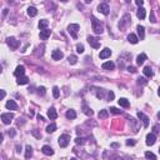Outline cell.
Returning a JSON list of instances; mask_svg holds the SVG:
<instances>
[{
  "label": "cell",
  "instance_id": "obj_1",
  "mask_svg": "<svg viewBox=\"0 0 160 160\" xmlns=\"http://www.w3.org/2000/svg\"><path fill=\"white\" fill-rule=\"evenodd\" d=\"M92 24H93V30L95 34H101L104 31V25L100 20H98L95 16L92 18Z\"/></svg>",
  "mask_w": 160,
  "mask_h": 160
},
{
  "label": "cell",
  "instance_id": "obj_2",
  "mask_svg": "<svg viewBox=\"0 0 160 160\" xmlns=\"http://www.w3.org/2000/svg\"><path fill=\"white\" fill-rule=\"evenodd\" d=\"M79 30H80V26L78 24H70L68 26V33L71 35L74 39L78 38V31H79Z\"/></svg>",
  "mask_w": 160,
  "mask_h": 160
},
{
  "label": "cell",
  "instance_id": "obj_3",
  "mask_svg": "<svg viewBox=\"0 0 160 160\" xmlns=\"http://www.w3.org/2000/svg\"><path fill=\"white\" fill-rule=\"evenodd\" d=\"M69 143H70V136L68 134H63V135L59 136V146L60 148H66Z\"/></svg>",
  "mask_w": 160,
  "mask_h": 160
},
{
  "label": "cell",
  "instance_id": "obj_4",
  "mask_svg": "<svg viewBox=\"0 0 160 160\" xmlns=\"http://www.w3.org/2000/svg\"><path fill=\"white\" fill-rule=\"evenodd\" d=\"M88 43L89 45L94 48V49H99L100 48V41L95 38V36H88Z\"/></svg>",
  "mask_w": 160,
  "mask_h": 160
},
{
  "label": "cell",
  "instance_id": "obj_5",
  "mask_svg": "<svg viewBox=\"0 0 160 160\" xmlns=\"http://www.w3.org/2000/svg\"><path fill=\"white\" fill-rule=\"evenodd\" d=\"M13 119H14V114H12V113H4V114H1V120H3V123L4 124H10L13 121Z\"/></svg>",
  "mask_w": 160,
  "mask_h": 160
},
{
  "label": "cell",
  "instance_id": "obj_6",
  "mask_svg": "<svg viewBox=\"0 0 160 160\" xmlns=\"http://www.w3.org/2000/svg\"><path fill=\"white\" fill-rule=\"evenodd\" d=\"M109 5L106 4V3H103V4H99V6H98V12L101 13V14H104V15H108L109 14Z\"/></svg>",
  "mask_w": 160,
  "mask_h": 160
},
{
  "label": "cell",
  "instance_id": "obj_7",
  "mask_svg": "<svg viewBox=\"0 0 160 160\" xmlns=\"http://www.w3.org/2000/svg\"><path fill=\"white\" fill-rule=\"evenodd\" d=\"M130 20H132V19H130V15H129V14H125V15L123 16V19L120 20V23H119V28H120V29H124V28H125V25H126V24H129V23H130Z\"/></svg>",
  "mask_w": 160,
  "mask_h": 160
},
{
  "label": "cell",
  "instance_id": "obj_8",
  "mask_svg": "<svg viewBox=\"0 0 160 160\" xmlns=\"http://www.w3.org/2000/svg\"><path fill=\"white\" fill-rule=\"evenodd\" d=\"M6 41H8V45L10 46L12 49H18V48H19V41H18L15 38H13V36L12 38H8Z\"/></svg>",
  "mask_w": 160,
  "mask_h": 160
},
{
  "label": "cell",
  "instance_id": "obj_9",
  "mask_svg": "<svg viewBox=\"0 0 160 160\" xmlns=\"http://www.w3.org/2000/svg\"><path fill=\"white\" fill-rule=\"evenodd\" d=\"M155 141H156V136H155V134L150 133V134L146 135V145H154Z\"/></svg>",
  "mask_w": 160,
  "mask_h": 160
},
{
  "label": "cell",
  "instance_id": "obj_10",
  "mask_svg": "<svg viewBox=\"0 0 160 160\" xmlns=\"http://www.w3.org/2000/svg\"><path fill=\"white\" fill-rule=\"evenodd\" d=\"M110 55H111V50H110L109 48H105V49H103V50L100 52V54H99L100 59H106V58H109Z\"/></svg>",
  "mask_w": 160,
  "mask_h": 160
},
{
  "label": "cell",
  "instance_id": "obj_11",
  "mask_svg": "<svg viewBox=\"0 0 160 160\" xmlns=\"http://www.w3.org/2000/svg\"><path fill=\"white\" fill-rule=\"evenodd\" d=\"M52 58H53V60H61L64 58V54L60 50H54L52 53Z\"/></svg>",
  "mask_w": 160,
  "mask_h": 160
},
{
  "label": "cell",
  "instance_id": "obj_12",
  "mask_svg": "<svg viewBox=\"0 0 160 160\" xmlns=\"http://www.w3.org/2000/svg\"><path fill=\"white\" fill-rule=\"evenodd\" d=\"M24 73H25V68H24V65H19V66H16V69H15L14 75H15L16 78H19V76H23Z\"/></svg>",
  "mask_w": 160,
  "mask_h": 160
},
{
  "label": "cell",
  "instance_id": "obj_13",
  "mask_svg": "<svg viewBox=\"0 0 160 160\" xmlns=\"http://www.w3.org/2000/svg\"><path fill=\"white\" fill-rule=\"evenodd\" d=\"M52 35V30L45 29V30H40V39L41 40H46L49 36Z\"/></svg>",
  "mask_w": 160,
  "mask_h": 160
},
{
  "label": "cell",
  "instance_id": "obj_14",
  "mask_svg": "<svg viewBox=\"0 0 160 160\" xmlns=\"http://www.w3.org/2000/svg\"><path fill=\"white\" fill-rule=\"evenodd\" d=\"M136 30H138L139 39H140V40H144V38H145V28H144L143 25H138V26H136Z\"/></svg>",
  "mask_w": 160,
  "mask_h": 160
},
{
  "label": "cell",
  "instance_id": "obj_15",
  "mask_svg": "<svg viewBox=\"0 0 160 160\" xmlns=\"http://www.w3.org/2000/svg\"><path fill=\"white\" fill-rule=\"evenodd\" d=\"M138 118L144 123V126H145V128H148L149 126V118L146 116V115H144L143 113H140V111H139V113H138Z\"/></svg>",
  "mask_w": 160,
  "mask_h": 160
},
{
  "label": "cell",
  "instance_id": "obj_16",
  "mask_svg": "<svg viewBox=\"0 0 160 160\" xmlns=\"http://www.w3.org/2000/svg\"><path fill=\"white\" fill-rule=\"evenodd\" d=\"M48 116H49V119L50 120H55L58 118V113L56 110H55V108H50L49 110H48Z\"/></svg>",
  "mask_w": 160,
  "mask_h": 160
},
{
  "label": "cell",
  "instance_id": "obj_17",
  "mask_svg": "<svg viewBox=\"0 0 160 160\" xmlns=\"http://www.w3.org/2000/svg\"><path fill=\"white\" fill-rule=\"evenodd\" d=\"M145 15H146V13H145V9H144L143 6L141 8H139L136 12V16L140 19V20H143V19H145Z\"/></svg>",
  "mask_w": 160,
  "mask_h": 160
},
{
  "label": "cell",
  "instance_id": "obj_18",
  "mask_svg": "<svg viewBox=\"0 0 160 160\" xmlns=\"http://www.w3.org/2000/svg\"><path fill=\"white\" fill-rule=\"evenodd\" d=\"M118 101H119V105H120V106H123V108H129V106H130L129 100H128V99H125V98H120Z\"/></svg>",
  "mask_w": 160,
  "mask_h": 160
},
{
  "label": "cell",
  "instance_id": "obj_19",
  "mask_svg": "<svg viewBox=\"0 0 160 160\" xmlns=\"http://www.w3.org/2000/svg\"><path fill=\"white\" fill-rule=\"evenodd\" d=\"M41 151H43L45 155H53L54 154V150H53L49 145H44V146L41 148Z\"/></svg>",
  "mask_w": 160,
  "mask_h": 160
},
{
  "label": "cell",
  "instance_id": "obj_20",
  "mask_svg": "<svg viewBox=\"0 0 160 160\" xmlns=\"http://www.w3.org/2000/svg\"><path fill=\"white\" fill-rule=\"evenodd\" d=\"M5 106L9 109V110H16L18 109V105H16V103H15L14 100H9V101L6 103Z\"/></svg>",
  "mask_w": 160,
  "mask_h": 160
},
{
  "label": "cell",
  "instance_id": "obj_21",
  "mask_svg": "<svg viewBox=\"0 0 160 160\" xmlns=\"http://www.w3.org/2000/svg\"><path fill=\"white\" fill-rule=\"evenodd\" d=\"M143 71H144V75L148 76V78H151V76L154 75V71H153V69L150 68V66H145Z\"/></svg>",
  "mask_w": 160,
  "mask_h": 160
},
{
  "label": "cell",
  "instance_id": "obj_22",
  "mask_svg": "<svg viewBox=\"0 0 160 160\" xmlns=\"http://www.w3.org/2000/svg\"><path fill=\"white\" fill-rule=\"evenodd\" d=\"M128 41L132 43V44H136L138 41H139V38L135 34H129L128 35Z\"/></svg>",
  "mask_w": 160,
  "mask_h": 160
},
{
  "label": "cell",
  "instance_id": "obj_23",
  "mask_svg": "<svg viewBox=\"0 0 160 160\" xmlns=\"http://www.w3.org/2000/svg\"><path fill=\"white\" fill-rule=\"evenodd\" d=\"M31 155H33V148L30 146V145H28L26 148H25V159H30L31 158Z\"/></svg>",
  "mask_w": 160,
  "mask_h": 160
},
{
  "label": "cell",
  "instance_id": "obj_24",
  "mask_svg": "<svg viewBox=\"0 0 160 160\" xmlns=\"http://www.w3.org/2000/svg\"><path fill=\"white\" fill-rule=\"evenodd\" d=\"M114 68H115V64L113 61H106V63L103 64V69H105V70H113Z\"/></svg>",
  "mask_w": 160,
  "mask_h": 160
},
{
  "label": "cell",
  "instance_id": "obj_25",
  "mask_svg": "<svg viewBox=\"0 0 160 160\" xmlns=\"http://www.w3.org/2000/svg\"><path fill=\"white\" fill-rule=\"evenodd\" d=\"M28 81H29V79L26 78V76H19L18 78V80H16V83L19 84V85H25V84H28Z\"/></svg>",
  "mask_w": 160,
  "mask_h": 160
},
{
  "label": "cell",
  "instance_id": "obj_26",
  "mask_svg": "<svg viewBox=\"0 0 160 160\" xmlns=\"http://www.w3.org/2000/svg\"><path fill=\"white\" fill-rule=\"evenodd\" d=\"M48 25H49V21H48L46 19H41V20L39 21V28H40V30H45Z\"/></svg>",
  "mask_w": 160,
  "mask_h": 160
},
{
  "label": "cell",
  "instance_id": "obj_27",
  "mask_svg": "<svg viewBox=\"0 0 160 160\" xmlns=\"http://www.w3.org/2000/svg\"><path fill=\"white\" fill-rule=\"evenodd\" d=\"M145 60H146V55H145V54H140V55L136 58V64L138 65H143Z\"/></svg>",
  "mask_w": 160,
  "mask_h": 160
},
{
  "label": "cell",
  "instance_id": "obj_28",
  "mask_svg": "<svg viewBox=\"0 0 160 160\" xmlns=\"http://www.w3.org/2000/svg\"><path fill=\"white\" fill-rule=\"evenodd\" d=\"M38 14V10H36V8H34V6H29L28 8V15L29 16H35Z\"/></svg>",
  "mask_w": 160,
  "mask_h": 160
},
{
  "label": "cell",
  "instance_id": "obj_29",
  "mask_svg": "<svg viewBox=\"0 0 160 160\" xmlns=\"http://www.w3.org/2000/svg\"><path fill=\"white\" fill-rule=\"evenodd\" d=\"M65 116H66L68 119H75V118H76V113H75V110L70 109V110H68V111H66Z\"/></svg>",
  "mask_w": 160,
  "mask_h": 160
},
{
  "label": "cell",
  "instance_id": "obj_30",
  "mask_svg": "<svg viewBox=\"0 0 160 160\" xmlns=\"http://www.w3.org/2000/svg\"><path fill=\"white\" fill-rule=\"evenodd\" d=\"M83 113H84L85 115H88V116H92V115L94 114V113H93V110L89 108L88 105H84V106H83Z\"/></svg>",
  "mask_w": 160,
  "mask_h": 160
},
{
  "label": "cell",
  "instance_id": "obj_31",
  "mask_svg": "<svg viewBox=\"0 0 160 160\" xmlns=\"http://www.w3.org/2000/svg\"><path fill=\"white\" fill-rule=\"evenodd\" d=\"M108 110H105V109H103V110H100L99 111V114H98V116H99V119H106L108 118Z\"/></svg>",
  "mask_w": 160,
  "mask_h": 160
},
{
  "label": "cell",
  "instance_id": "obj_32",
  "mask_svg": "<svg viewBox=\"0 0 160 160\" xmlns=\"http://www.w3.org/2000/svg\"><path fill=\"white\" fill-rule=\"evenodd\" d=\"M55 130H56V125L54 123H52L50 125L46 126V133H54Z\"/></svg>",
  "mask_w": 160,
  "mask_h": 160
},
{
  "label": "cell",
  "instance_id": "obj_33",
  "mask_svg": "<svg viewBox=\"0 0 160 160\" xmlns=\"http://www.w3.org/2000/svg\"><path fill=\"white\" fill-rule=\"evenodd\" d=\"M145 158L148 160H156V156H155L154 153H151V151H146L145 153Z\"/></svg>",
  "mask_w": 160,
  "mask_h": 160
},
{
  "label": "cell",
  "instance_id": "obj_34",
  "mask_svg": "<svg viewBox=\"0 0 160 160\" xmlns=\"http://www.w3.org/2000/svg\"><path fill=\"white\" fill-rule=\"evenodd\" d=\"M68 60H69V63L71 64V65H75L76 61H78V58L75 56V55H70V56L68 58Z\"/></svg>",
  "mask_w": 160,
  "mask_h": 160
},
{
  "label": "cell",
  "instance_id": "obj_35",
  "mask_svg": "<svg viewBox=\"0 0 160 160\" xmlns=\"http://www.w3.org/2000/svg\"><path fill=\"white\" fill-rule=\"evenodd\" d=\"M53 95H54V98H59L60 92H59V88H58V86H54V88H53Z\"/></svg>",
  "mask_w": 160,
  "mask_h": 160
},
{
  "label": "cell",
  "instance_id": "obj_36",
  "mask_svg": "<svg viewBox=\"0 0 160 160\" xmlns=\"http://www.w3.org/2000/svg\"><path fill=\"white\" fill-rule=\"evenodd\" d=\"M45 93H46V90H45V88H44V86H40V88H38V94H39V95L44 96V95H45Z\"/></svg>",
  "mask_w": 160,
  "mask_h": 160
},
{
  "label": "cell",
  "instance_id": "obj_37",
  "mask_svg": "<svg viewBox=\"0 0 160 160\" xmlns=\"http://www.w3.org/2000/svg\"><path fill=\"white\" fill-rule=\"evenodd\" d=\"M75 143L78 144V145H84L85 139H84V138H76V139H75Z\"/></svg>",
  "mask_w": 160,
  "mask_h": 160
},
{
  "label": "cell",
  "instance_id": "obj_38",
  "mask_svg": "<svg viewBox=\"0 0 160 160\" xmlns=\"http://www.w3.org/2000/svg\"><path fill=\"white\" fill-rule=\"evenodd\" d=\"M76 52L79 53V54H83L84 53V45L83 44H78L76 45Z\"/></svg>",
  "mask_w": 160,
  "mask_h": 160
},
{
  "label": "cell",
  "instance_id": "obj_39",
  "mask_svg": "<svg viewBox=\"0 0 160 160\" xmlns=\"http://www.w3.org/2000/svg\"><path fill=\"white\" fill-rule=\"evenodd\" d=\"M135 144H136V140H134V139H128L126 140V145H129V146H133Z\"/></svg>",
  "mask_w": 160,
  "mask_h": 160
},
{
  "label": "cell",
  "instance_id": "obj_40",
  "mask_svg": "<svg viewBox=\"0 0 160 160\" xmlns=\"http://www.w3.org/2000/svg\"><path fill=\"white\" fill-rule=\"evenodd\" d=\"M8 134H9V136L10 138H14L15 135H16V130H15V129H10V130L8 132Z\"/></svg>",
  "mask_w": 160,
  "mask_h": 160
},
{
  "label": "cell",
  "instance_id": "obj_41",
  "mask_svg": "<svg viewBox=\"0 0 160 160\" xmlns=\"http://www.w3.org/2000/svg\"><path fill=\"white\" fill-rule=\"evenodd\" d=\"M148 83V80H145V78H139L138 79V84H141V85H145Z\"/></svg>",
  "mask_w": 160,
  "mask_h": 160
},
{
  "label": "cell",
  "instance_id": "obj_42",
  "mask_svg": "<svg viewBox=\"0 0 160 160\" xmlns=\"http://www.w3.org/2000/svg\"><path fill=\"white\" fill-rule=\"evenodd\" d=\"M33 135H34L35 138H38V139H40V138H41V134H40L39 132H38V130H36V129H34V130H33Z\"/></svg>",
  "mask_w": 160,
  "mask_h": 160
},
{
  "label": "cell",
  "instance_id": "obj_43",
  "mask_svg": "<svg viewBox=\"0 0 160 160\" xmlns=\"http://www.w3.org/2000/svg\"><path fill=\"white\" fill-rule=\"evenodd\" d=\"M110 113H113V114H120L121 110H119V109H116V108H110Z\"/></svg>",
  "mask_w": 160,
  "mask_h": 160
},
{
  "label": "cell",
  "instance_id": "obj_44",
  "mask_svg": "<svg viewBox=\"0 0 160 160\" xmlns=\"http://www.w3.org/2000/svg\"><path fill=\"white\" fill-rule=\"evenodd\" d=\"M150 21H151V23H156V19H155L154 12H150Z\"/></svg>",
  "mask_w": 160,
  "mask_h": 160
},
{
  "label": "cell",
  "instance_id": "obj_45",
  "mask_svg": "<svg viewBox=\"0 0 160 160\" xmlns=\"http://www.w3.org/2000/svg\"><path fill=\"white\" fill-rule=\"evenodd\" d=\"M153 132L154 133H160V125L159 124H156V125L153 126Z\"/></svg>",
  "mask_w": 160,
  "mask_h": 160
},
{
  "label": "cell",
  "instance_id": "obj_46",
  "mask_svg": "<svg viewBox=\"0 0 160 160\" xmlns=\"http://www.w3.org/2000/svg\"><path fill=\"white\" fill-rule=\"evenodd\" d=\"M113 99H114V93L108 92V100H113Z\"/></svg>",
  "mask_w": 160,
  "mask_h": 160
},
{
  "label": "cell",
  "instance_id": "obj_47",
  "mask_svg": "<svg viewBox=\"0 0 160 160\" xmlns=\"http://www.w3.org/2000/svg\"><path fill=\"white\" fill-rule=\"evenodd\" d=\"M128 71H130V73L134 74V73H136V68H135V66H129V68H128Z\"/></svg>",
  "mask_w": 160,
  "mask_h": 160
},
{
  "label": "cell",
  "instance_id": "obj_48",
  "mask_svg": "<svg viewBox=\"0 0 160 160\" xmlns=\"http://www.w3.org/2000/svg\"><path fill=\"white\" fill-rule=\"evenodd\" d=\"M135 3H136V5L139 6V8H141V6H143V4H144V1H143V0H136Z\"/></svg>",
  "mask_w": 160,
  "mask_h": 160
},
{
  "label": "cell",
  "instance_id": "obj_49",
  "mask_svg": "<svg viewBox=\"0 0 160 160\" xmlns=\"http://www.w3.org/2000/svg\"><path fill=\"white\" fill-rule=\"evenodd\" d=\"M5 95H6L5 90H1V99H4V98H5Z\"/></svg>",
  "mask_w": 160,
  "mask_h": 160
},
{
  "label": "cell",
  "instance_id": "obj_50",
  "mask_svg": "<svg viewBox=\"0 0 160 160\" xmlns=\"http://www.w3.org/2000/svg\"><path fill=\"white\" fill-rule=\"evenodd\" d=\"M111 148H119V144H116V143L111 144Z\"/></svg>",
  "mask_w": 160,
  "mask_h": 160
},
{
  "label": "cell",
  "instance_id": "obj_51",
  "mask_svg": "<svg viewBox=\"0 0 160 160\" xmlns=\"http://www.w3.org/2000/svg\"><path fill=\"white\" fill-rule=\"evenodd\" d=\"M38 119H39V120H44V118H43V116H40V115H38Z\"/></svg>",
  "mask_w": 160,
  "mask_h": 160
},
{
  "label": "cell",
  "instance_id": "obj_52",
  "mask_svg": "<svg viewBox=\"0 0 160 160\" xmlns=\"http://www.w3.org/2000/svg\"><path fill=\"white\" fill-rule=\"evenodd\" d=\"M158 94H159V96H160V88L158 89Z\"/></svg>",
  "mask_w": 160,
  "mask_h": 160
},
{
  "label": "cell",
  "instance_id": "obj_53",
  "mask_svg": "<svg viewBox=\"0 0 160 160\" xmlns=\"http://www.w3.org/2000/svg\"><path fill=\"white\" fill-rule=\"evenodd\" d=\"M158 118H159V119H160V111H159V114H158Z\"/></svg>",
  "mask_w": 160,
  "mask_h": 160
},
{
  "label": "cell",
  "instance_id": "obj_54",
  "mask_svg": "<svg viewBox=\"0 0 160 160\" xmlns=\"http://www.w3.org/2000/svg\"><path fill=\"white\" fill-rule=\"evenodd\" d=\"M70 160H76V159H75V158H73V159H70Z\"/></svg>",
  "mask_w": 160,
  "mask_h": 160
},
{
  "label": "cell",
  "instance_id": "obj_55",
  "mask_svg": "<svg viewBox=\"0 0 160 160\" xmlns=\"http://www.w3.org/2000/svg\"><path fill=\"white\" fill-rule=\"evenodd\" d=\"M159 153H160V148H159Z\"/></svg>",
  "mask_w": 160,
  "mask_h": 160
}]
</instances>
